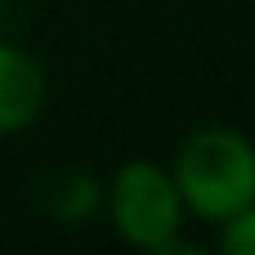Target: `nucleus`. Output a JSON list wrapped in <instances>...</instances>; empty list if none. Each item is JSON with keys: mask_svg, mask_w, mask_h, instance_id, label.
I'll return each mask as SVG.
<instances>
[{"mask_svg": "<svg viewBox=\"0 0 255 255\" xmlns=\"http://www.w3.org/2000/svg\"><path fill=\"white\" fill-rule=\"evenodd\" d=\"M166 166L193 224L220 229L255 202V139L238 126L211 121L188 130Z\"/></svg>", "mask_w": 255, "mask_h": 255, "instance_id": "f257e3e1", "label": "nucleus"}, {"mask_svg": "<svg viewBox=\"0 0 255 255\" xmlns=\"http://www.w3.org/2000/svg\"><path fill=\"white\" fill-rule=\"evenodd\" d=\"M117 242L148 255H166L184 242L188 206L179 197V184L166 161L152 157H130L103 179V211Z\"/></svg>", "mask_w": 255, "mask_h": 255, "instance_id": "f03ea898", "label": "nucleus"}, {"mask_svg": "<svg viewBox=\"0 0 255 255\" xmlns=\"http://www.w3.org/2000/svg\"><path fill=\"white\" fill-rule=\"evenodd\" d=\"M45 103H49L45 63L27 45L0 36V139L27 134L45 117Z\"/></svg>", "mask_w": 255, "mask_h": 255, "instance_id": "7ed1b4c3", "label": "nucleus"}, {"mask_svg": "<svg viewBox=\"0 0 255 255\" xmlns=\"http://www.w3.org/2000/svg\"><path fill=\"white\" fill-rule=\"evenodd\" d=\"M103 211V179L85 175V170H67L54 179L49 188V215L58 224H85Z\"/></svg>", "mask_w": 255, "mask_h": 255, "instance_id": "20e7f679", "label": "nucleus"}, {"mask_svg": "<svg viewBox=\"0 0 255 255\" xmlns=\"http://www.w3.org/2000/svg\"><path fill=\"white\" fill-rule=\"evenodd\" d=\"M215 242H220V251H229V255H255V202L215 229Z\"/></svg>", "mask_w": 255, "mask_h": 255, "instance_id": "39448f33", "label": "nucleus"}]
</instances>
